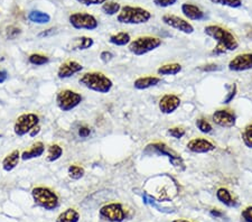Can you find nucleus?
<instances>
[{
  "instance_id": "1",
  "label": "nucleus",
  "mask_w": 252,
  "mask_h": 222,
  "mask_svg": "<svg viewBox=\"0 0 252 222\" xmlns=\"http://www.w3.org/2000/svg\"><path fill=\"white\" fill-rule=\"evenodd\" d=\"M205 35L217 40L218 45L212 53L220 55L226 52H233L239 47V42L235 36L226 28L219 25H207L204 28Z\"/></svg>"
},
{
  "instance_id": "2",
  "label": "nucleus",
  "mask_w": 252,
  "mask_h": 222,
  "mask_svg": "<svg viewBox=\"0 0 252 222\" xmlns=\"http://www.w3.org/2000/svg\"><path fill=\"white\" fill-rule=\"evenodd\" d=\"M79 83L84 88L101 95H107L112 90V80L102 72H87L81 75Z\"/></svg>"
},
{
  "instance_id": "3",
  "label": "nucleus",
  "mask_w": 252,
  "mask_h": 222,
  "mask_svg": "<svg viewBox=\"0 0 252 222\" xmlns=\"http://www.w3.org/2000/svg\"><path fill=\"white\" fill-rule=\"evenodd\" d=\"M152 19V13L142 7L124 6L117 16V20L126 25H140Z\"/></svg>"
},
{
  "instance_id": "4",
  "label": "nucleus",
  "mask_w": 252,
  "mask_h": 222,
  "mask_svg": "<svg viewBox=\"0 0 252 222\" xmlns=\"http://www.w3.org/2000/svg\"><path fill=\"white\" fill-rule=\"evenodd\" d=\"M32 197L38 207L53 211L60 205L59 195L52 189L46 187H36L32 190Z\"/></svg>"
},
{
  "instance_id": "5",
  "label": "nucleus",
  "mask_w": 252,
  "mask_h": 222,
  "mask_svg": "<svg viewBox=\"0 0 252 222\" xmlns=\"http://www.w3.org/2000/svg\"><path fill=\"white\" fill-rule=\"evenodd\" d=\"M161 44L162 40L155 36H140L128 44V50L133 55L142 56L157 50Z\"/></svg>"
},
{
  "instance_id": "6",
  "label": "nucleus",
  "mask_w": 252,
  "mask_h": 222,
  "mask_svg": "<svg viewBox=\"0 0 252 222\" xmlns=\"http://www.w3.org/2000/svg\"><path fill=\"white\" fill-rule=\"evenodd\" d=\"M83 101V96L79 92L65 89L61 90L56 95V106L63 112H70L73 109L79 107Z\"/></svg>"
},
{
  "instance_id": "7",
  "label": "nucleus",
  "mask_w": 252,
  "mask_h": 222,
  "mask_svg": "<svg viewBox=\"0 0 252 222\" xmlns=\"http://www.w3.org/2000/svg\"><path fill=\"white\" fill-rule=\"evenodd\" d=\"M39 125V117L32 112H28V114L20 115L17 119H16L14 124V132L16 136L24 137L30 134V132L34 129L36 126Z\"/></svg>"
},
{
  "instance_id": "8",
  "label": "nucleus",
  "mask_w": 252,
  "mask_h": 222,
  "mask_svg": "<svg viewBox=\"0 0 252 222\" xmlns=\"http://www.w3.org/2000/svg\"><path fill=\"white\" fill-rule=\"evenodd\" d=\"M68 22L75 30L94 31L99 27V22L94 16L88 13H73L68 17Z\"/></svg>"
},
{
  "instance_id": "9",
  "label": "nucleus",
  "mask_w": 252,
  "mask_h": 222,
  "mask_svg": "<svg viewBox=\"0 0 252 222\" xmlns=\"http://www.w3.org/2000/svg\"><path fill=\"white\" fill-rule=\"evenodd\" d=\"M100 217L109 222H123L127 218V213L120 203H109L103 205L99 211Z\"/></svg>"
},
{
  "instance_id": "10",
  "label": "nucleus",
  "mask_w": 252,
  "mask_h": 222,
  "mask_svg": "<svg viewBox=\"0 0 252 222\" xmlns=\"http://www.w3.org/2000/svg\"><path fill=\"white\" fill-rule=\"evenodd\" d=\"M147 147L152 148L153 151L157 152L158 154L167 156L169 161L172 163V165L175 168L180 169V171H184V169H185V164H184V160H183L182 157L178 155L176 152H174L172 148L168 147L166 144H164V143H154V144L148 145Z\"/></svg>"
},
{
  "instance_id": "11",
  "label": "nucleus",
  "mask_w": 252,
  "mask_h": 222,
  "mask_svg": "<svg viewBox=\"0 0 252 222\" xmlns=\"http://www.w3.org/2000/svg\"><path fill=\"white\" fill-rule=\"evenodd\" d=\"M162 23L166 24V25L174 28V30H177L182 32L184 34H192L194 33V27L192 24L188 20L180 17V16L172 15V14H166L161 17Z\"/></svg>"
},
{
  "instance_id": "12",
  "label": "nucleus",
  "mask_w": 252,
  "mask_h": 222,
  "mask_svg": "<svg viewBox=\"0 0 252 222\" xmlns=\"http://www.w3.org/2000/svg\"><path fill=\"white\" fill-rule=\"evenodd\" d=\"M212 120L217 126L222 128H232L237 123V116L233 111L227 109H218L212 115Z\"/></svg>"
},
{
  "instance_id": "13",
  "label": "nucleus",
  "mask_w": 252,
  "mask_h": 222,
  "mask_svg": "<svg viewBox=\"0 0 252 222\" xmlns=\"http://www.w3.org/2000/svg\"><path fill=\"white\" fill-rule=\"evenodd\" d=\"M227 68L232 72H243L252 70V53H242L230 61Z\"/></svg>"
},
{
  "instance_id": "14",
  "label": "nucleus",
  "mask_w": 252,
  "mask_h": 222,
  "mask_svg": "<svg viewBox=\"0 0 252 222\" xmlns=\"http://www.w3.org/2000/svg\"><path fill=\"white\" fill-rule=\"evenodd\" d=\"M181 102V98L178 95L173 94H166L160 98L158 107H159L161 114L170 115L180 108Z\"/></svg>"
},
{
  "instance_id": "15",
  "label": "nucleus",
  "mask_w": 252,
  "mask_h": 222,
  "mask_svg": "<svg viewBox=\"0 0 252 222\" xmlns=\"http://www.w3.org/2000/svg\"><path fill=\"white\" fill-rule=\"evenodd\" d=\"M186 147H188V151L194 153V154H206V153L214 151L215 145L209 139L198 137V138L189 140Z\"/></svg>"
},
{
  "instance_id": "16",
  "label": "nucleus",
  "mask_w": 252,
  "mask_h": 222,
  "mask_svg": "<svg viewBox=\"0 0 252 222\" xmlns=\"http://www.w3.org/2000/svg\"><path fill=\"white\" fill-rule=\"evenodd\" d=\"M83 70V65L76 61H66L62 63L58 70V78L61 80L72 78Z\"/></svg>"
},
{
  "instance_id": "17",
  "label": "nucleus",
  "mask_w": 252,
  "mask_h": 222,
  "mask_svg": "<svg viewBox=\"0 0 252 222\" xmlns=\"http://www.w3.org/2000/svg\"><path fill=\"white\" fill-rule=\"evenodd\" d=\"M45 153V145H44L42 141H36L35 144H32V146L20 153V159L26 161V160H32L35 159H39L42 157Z\"/></svg>"
},
{
  "instance_id": "18",
  "label": "nucleus",
  "mask_w": 252,
  "mask_h": 222,
  "mask_svg": "<svg viewBox=\"0 0 252 222\" xmlns=\"http://www.w3.org/2000/svg\"><path fill=\"white\" fill-rule=\"evenodd\" d=\"M182 13L189 20H196V22H198V20H203L205 18L204 11H203L200 7L189 2L183 3Z\"/></svg>"
},
{
  "instance_id": "19",
  "label": "nucleus",
  "mask_w": 252,
  "mask_h": 222,
  "mask_svg": "<svg viewBox=\"0 0 252 222\" xmlns=\"http://www.w3.org/2000/svg\"><path fill=\"white\" fill-rule=\"evenodd\" d=\"M160 81L161 79L158 78V76H140V78L135 80V82H133V88H135L136 90H147V89L156 87L157 84L160 83Z\"/></svg>"
},
{
  "instance_id": "20",
  "label": "nucleus",
  "mask_w": 252,
  "mask_h": 222,
  "mask_svg": "<svg viewBox=\"0 0 252 222\" xmlns=\"http://www.w3.org/2000/svg\"><path fill=\"white\" fill-rule=\"evenodd\" d=\"M20 160V152L18 149H14L13 152H10L9 154L5 156V159L1 161V167L5 172L9 173L18 166Z\"/></svg>"
},
{
  "instance_id": "21",
  "label": "nucleus",
  "mask_w": 252,
  "mask_h": 222,
  "mask_svg": "<svg viewBox=\"0 0 252 222\" xmlns=\"http://www.w3.org/2000/svg\"><path fill=\"white\" fill-rule=\"evenodd\" d=\"M217 197L222 204L226 205V207H235V205H237L234 197L231 194V192L225 188H220L218 190Z\"/></svg>"
},
{
  "instance_id": "22",
  "label": "nucleus",
  "mask_w": 252,
  "mask_h": 222,
  "mask_svg": "<svg viewBox=\"0 0 252 222\" xmlns=\"http://www.w3.org/2000/svg\"><path fill=\"white\" fill-rule=\"evenodd\" d=\"M80 213L75 209L68 208L60 213V216L56 219V222H79Z\"/></svg>"
},
{
  "instance_id": "23",
  "label": "nucleus",
  "mask_w": 252,
  "mask_h": 222,
  "mask_svg": "<svg viewBox=\"0 0 252 222\" xmlns=\"http://www.w3.org/2000/svg\"><path fill=\"white\" fill-rule=\"evenodd\" d=\"M131 42V37L128 33L126 32H120V33H117L115 35H111L109 37V43L112 44V45L116 46H126Z\"/></svg>"
},
{
  "instance_id": "24",
  "label": "nucleus",
  "mask_w": 252,
  "mask_h": 222,
  "mask_svg": "<svg viewBox=\"0 0 252 222\" xmlns=\"http://www.w3.org/2000/svg\"><path fill=\"white\" fill-rule=\"evenodd\" d=\"M182 71V65L178 63H168L158 67V75H176Z\"/></svg>"
},
{
  "instance_id": "25",
  "label": "nucleus",
  "mask_w": 252,
  "mask_h": 222,
  "mask_svg": "<svg viewBox=\"0 0 252 222\" xmlns=\"http://www.w3.org/2000/svg\"><path fill=\"white\" fill-rule=\"evenodd\" d=\"M28 19L34 24L44 25V24H47L51 22V16L46 13H43V11L40 10H32L28 14Z\"/></svg>"
},
{
  "instance_id": "26",
  "label": "nucleus",
  "mask_w": 252,
  "mask_h": 222,
  "mask_svg": "<svg viewBox=\"0 0 252 222\" xmlns=\"http://www.w3.org/2000/svg\"><path fill=\"white\" fill-rule=\"evenodd\" d=\"M63 156V148L58 144H52L47 148L46 160L48 163H54Z\"/></svg>"
},
{
  "instance_id": "27",
  "label": "nucleus",
  "mask_w": 252,
  "mask_h": 222,
  "mask_svg": "<svg viewBox=\"0 0 252 222\" xmlns=\"http://www.w3.org/2000/svg\"><path fill=\"white\" fill-rule=\"evenodd\" d=\"M94 44V40L91 37H87V36H81V37L75 38V44H74V48L79 51H85L91 48Z\"/></svg>"
},
{
  "instance_id": "28",
  "label": "nucleus",
  "mask_w": 252,
  "mask_h": 222,
  "mask_svg": "<svg viewBox=\"0 0 252 222\" xmlns=\"http://www.w3.org/2000/svg\"><path fill=\"white\" fill-rule=\"evenodd\" d=\"M101 9H102V11L105 15L113 16V15L119 14V11L121 10V5L119 2L111 1V0H109V1L103 3Z\"/></svg>"
},
{
  "instance_id": "29",
  "label": "nucleus",
  "mask_w": 252,
  "mask_h": 222,
  "mask_svg": "<svg viewBox=\"0 0 252 222\" xmlns=\"http://www.w3.org/2000/svg\"><path fill=\"white\" fill-rule=\"evenodd\" d=\"M28 62L34 66H43L50 62V58L39 53H34L28 56Z\"/></svg>"
},
{
  "instance_id": "30",
  "label": "nucleus",
  "mask_w": 252,
  "mask_h": 222,
  "mask_svg": "<svg viewBox=\"0 0 252 222\" xmlns=\"http://www.w3.org/2000/svg\"><path fill=\"white\" fill-rule=\"evenodd\" d=\"M67 174L68 177L72 180H81L85 174V171L82 166H79V165H75V164H72L68 166L67 168Z\"/></svg>"
},
{
  "instance_id": "31",
  "label": "nucleus",
  "mask_w": 252,
  "mask_h": 222,
  "mask_svg": "<svg viewBox=\"0 0 252 222\" xmlns=\"http://www.w3.org/2000/svg\"><path fill=\"white\" fill-rule=\"evenodd\" d=\"M195 125H196L198 130L203 132V134H210V132H212L213 130L212 125H211L206 119H203V118L197 119L195 121Z\"/></svg>"
},
{
  "instance_id": "32",
  "label": "nucleus",
  "mask_w": 252,
  "mask_h": 222,
  "mask_svg": "<svg viewBox=\"0 0 252 222\" xmlns=\"http://www.w3.org/2000/svg\"><path fill=\"white\" fill-rule=\"evenodd\" d=\"M214 5L225 6L230 8H240L242 6L241 0H210Z\"/></svg>"
},
{
  "instance_id": "33",
  "label": "nucleus",
  "mask_w": 252,
  "mask_h": 222,
  "mask_svg": "<svg viewBox=\"0 0 252 222\" xmlns=\"http://www.w3.org/2000/svg\"><path fill=\"white\" fill-rule=\"evenodd\" d=\"M242 141L248 148H252V124L243 129L242 131Z\"/></svg>"
},
{
  "instance_id": "34",
  "label": "nucleus",
  "mask_w": 252,
  "mask_h": 222,
  "mask_svg": "<svg viewBox=\"0 0 252 222\" xmlns=\"http://www.w3.org/2000/svg\"><path fill=\"white\" fill-rule=\"evenodd\" d=\"M167 134L175 139H181L185 136L186 130L182 127H172L167 130Z\"/></svg>"
},
{
  "instance_id": "35",
  "label": "nucleus",
  "mask_w": 252,
  "mask_h": 222,
  "mask_svg": "<svg viewBox=\"0 0 252 222\" xmlns=\"http://www.w3.org/2000/svg\"><path fill=\"white\" fill-rule=\"evenodd\" d=\"M20 34H22V31H20V28L16 27V26L7 27V30H6V37L8 39H10V40L16 39Z\"/></svg>"
},
{
  "instance_id": "36",
  "label": "nucleus",
  "mask_w": 252,
  "mask_h": 222,
  "mask_svg": "<svg viewBox=\"0 0 252 222\" xmlns=\"http://www.w3.org/2000/svg\"><path fill=\"white\" fill-rule=\"evenodd\" d=\"M76 1L84 6H96V5H103L104 2L109 1V0H76Z\"/></svg>"
},
{
  "instance_id": "37",
  "label": "nucleus",
  "mask_w": 252,
  "mask_h": 222,
  "mask_svg": "<svg viewBox=\"0 0 252 222\" xmlns=\"http://www.w3.org/2000/svg\"><path fill=\"white\" fill-rule=\"evenodd\" d=\"M177 2V0H154V3L157 7L160 8H167L170 6H174Z\"/></svg>"
},
{
  "instance_id": "38",
  "label": "nucleus",
  "mask_w": 252,
  "mask_h": 222,
  "mask_svg": "<svg viewBox=\"0 0 252 222\" xmlns=\"http://www.w3.org/2000/svg\"><path fill=\"white\" fill-rule=\"evenodd\" d=\"M241 217L246 222H252V207H248L243 210Z\"/></svg>"
},
{
  "instance_id": "39",
  "label": "nucleus",
  "mask_w": 252,
  "mask_h": 222,
  "mask_svg": "<svg viewBox=\"0 0 252 222\" xmlns=\"http://www.w3.org/2000/svg\"><path fill=\"white\" fill-rule=\"evenodd\" d=\"M112 58H113V54L111 53V52H109V51H103L102 53L100 54V59L104 63L110 62V61L112 60Z\"/></svg>"
},
{
  "instance_id": "40",
  "label": "nucleus",
  "mask_w": 252,
  "mask_h": 222,
  "mask_svg": "<svg viewBox=\"0 0 252 222\" xmlns=\"http://www.w3.org/2000/svg\"><path fill=\"white\" fill-rule=\"evenodd\" d=\"M91 129L87 126H82L79 128V136L82 137V138H87V137L90 136Z\"/></svg>"
},
{
  "instance_id": "41",
  "label": "nucleus",
  "mask_w": 252,
  "mask_h": 222,
  "mask_svg": "<svg viewBox=\"0 0 252 222\" xmlns=\"http://www.w3.org/2000/svg\"><path fill=\"white\" fill-rule=\"evenodd\" d=\"M235 95H237V86H235V84H234L233 88H232V91H231L230 94L226 95V98L224 99V101H223V103H230L231 101L234 99Z\"/></svg>"
},
{
  "instance_id": "42",
  "label": "nucleus",
  "mask_w": 252,
  "mask_h": 222,
  "mask_svg": "<svg viewBox=\"0 0 252 222\" xmlns=\"http://www.w3.org/2000/svg\"><path fill=\"white\" fill-rule=\"evenodd\" d=\"M220 70V67L217 64H209V65H205L204 67H202V71L209 72V71H218Z\"/></svg>"
},
{
  "instance_id": "43",
  "label": "nucleus",
  "mask_w": 252,
  "mask_h": 222,
  "mask_svg": "<svg viewBox=\"0 0 252 222\" xmlns=\"http://www.w3.org/2000/svg\"><path fill=\"white\" fill-rule=\"evenodd\" d=\"M8 79V73L5 70H0V84L6 82Z\"/></svg>"
},
{
  "instance_id": "44",
  "label": "nucleus",
  "mask_w": 252,
  "mask_h": 222,
  "mask_svg": "<svg viewBox=\"0 0 252 222\" xmlns=\"http://www.w3.org/2000/svg\"><path fill=\"white\" fill-rule=\"evenodd\" d=\"M39 132H40V127H39V125H38V126H36L28 135H30L31 137H32V138H34V137L37 136V135L39 134Z\"/></svg>"
},
{
  "instance_id": "45",
  "label": "nucleus",
  "mask_w": 252,
  "mask_h": 222,
  "mask_svg": "<svg viewBox=\"0 0 252 222\" xmlns=\"http://www.w3.org/2000/svg\"><path fill=\"white\" fill-rule=\"evenodd\" d=\"M53 32H54V30H53V28H51V30H47L46 32H42V33H40L38 36H39V37H44V36H48L50 34H52Z\"/></svg>"
},
{
  "instance_id": "46",
  "label": "nucleus",
  "mask_w": 252,
  "mask_h": 222,
  "mask_svg": "<svg viewBox=\"0 0 252 222\" xmlns=\"http://www.w3.org/2000/svg\"><path fill=\"white\" fill-rule=\"evenodd\" d=\"M211 215L213 217H221L222 213L220 211H218V210H212V211H211Z\"/></svg>"
},
{
  "instance_id": "47",
  "label": "nucleus",
  "mask_w": 252,
  "mask_h": 222,
  "mask_svg": "<svg viewBox=\"0 0 252 222\" xmlns=\"http://www.w3.org/2000/svg\"><path fill=\"white\" fill-rule=\"evenodd\" d=\"M173 222H192V221H189V220H184V219H180V220H174Z\"/></svg>"
}]
</instances>
